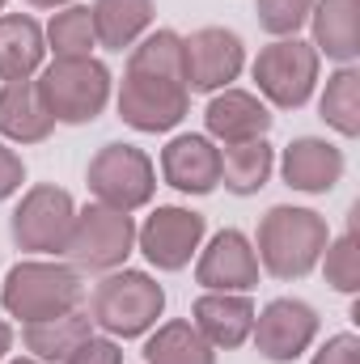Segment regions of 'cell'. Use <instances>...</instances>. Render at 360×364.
I'll return each instance as SVG.
<instances>
[{
    "label": "cell",
    "instance_id": "cell-21",
    "mask_svg": "<svg viewBox=\"0 0 360 364\" xmlns=\"http://www.w3.org/2000/svg\"><path fill=\"white\" fill-rule=\"evenodd\" d=\"M90 335H93L90 314L85 309H68L60 318H43V322L21 326V348H26L30 360L38 364H64Z\"/></svg>",
    "mask_w": 360,
    "mask_h": 364
},
{
    "label": "cell",
    "instance_id": "cell-31",
    "mask_svg": "<svg viewBox=\"0 0 360 364\" xmlns=\"http://www.w3.org/2000/svg\"><path fill=\"white\" fill-rule=\"evenodd\" d=\"M309 364H360V339L352 331H339V335H331V339L314 352Z\"/></svg>",
    "mask_w": 360,
    "mask_h": 364
},
{
    "label": "cell",
    "instance_id": "cell-19",
    "mask_svg": "<svg viewBox=\"0 0 360 364\" xmlns=\"http://www.w3.org/2000/svg\"><path fill=\"white\" fill-rule=\"evenodd\" d=\"M309 43L318 55L335 64H356L360 55V0H314L309 9Z\"/></svg>",
    "mask_w": 360,
    "mask_h": 364
},
{
    "label": "cell",
    "instance_id": "cell-9",
    "mask_svg": "<svg viewBox=\"0 0 360 364\" xmlns=\"http://www.w3.org/2000/svg\"><path fill=\"white\" fill-rule=\"evenodd\" d=\"M203 237H208V216L195 208H179V203H162L144 216V225H136V250L144 255L149 267L166 275L186 272Z\"/></svg>",
    "mask_w": 360,
    "mask_h": 364
},
{
    "label": "cell",
    "instance_id": "cell-33",
    "mask_svg": "<svg viewBox=\"0 0 360 364\" xmlns=\"http://www.w3.org/2000/svg\"><path fill=\"white\" fill-rule=\"evenodd\" d=\"M9 352H13V326L9 318H0V364L9 360Z\"/></svg>",
    "mask_w": 360,
    "mask_h": 364
},
{
    "label": "cell",
    "instance_id": "cell-13",
    "mask_svg": "<svg viewBox=\"0 0 360 364\" xmlns=\"http://www.w3.org/2000/svg\"><path fill=\"white\" fill-rule=\"evenodd\" d=\"M259 275L263 267L255 259V242L242 229L212 233V242L195 255V284L203 292H255Z\"/></svg>",
    "mask_w": 360,
    "mask_h": 364
},
{
    "label": "cell",
    "instance_id": "cell-7",
    "mask_svg": "<svg viewBox=\"0 0 360 364\" xmlns=\"http://www.w3.org/2000/svg\"><path fill=\"white\" fill-rule=\"evenodd\" d=\"M73 220H77V199L55 182H34L21 191V199L9 216V237L21 255L60 259L68 246Z\"/></svg>",
    "mask_w": 360,
    "mask_h": 364
},
{
    "label": "cell",
    "instance_id": "cell-6",
    "mask_svg": "<svg viewBox=\"0 0 360 364\" xmlns=\"http://www.w3.org/2000/svg\"><path fill=\"white\" fill-rule=\"evenodd\" d=\"M136 255V216L106 208V203H90L77 208L64 259L81 275H106L127 267V259Z\"/></svg>",
    "mask_w": 360,
    "mask_h": 364
},
{
    "label": "cell",
    "instance_id": "cell-18",
    "mask_svg": "<svg viewBox=\"0 0 360 364\" xmlns=\"http://www.w3.org/2000/svg\"><path fill=\"white\" fill-rule=\"evenodd\" d=\"M51 132H55V119H51L43 93L34 85V77L0 85V140L26 149V144L51 140Z\"/></svg>",
    "mask_w": 360,
    "mask_h": 364
},
{
    "label": "cell",
    "instance_id": "cell-1",
    "mask_svg": "<svg viewBox=\"0 0 360 364\" xmlns=\"http://www.w3.org/2000/svg\"><path fill=\"white\" fill-rule=\"evenodd\" d=\"M327 242H331V229H327L322 212L297 208V203H275L263 212V220L255 229V259L271 279L292 284V279H305L309 272H318Z\"/></svg>",
    "mask_w": 360,
    "mask_h": 364
},
{
    "label": "cell",
    "instance_id": "cell-24",
    "mask_svg": "<svg viewBox=\"0 0 360 364\" xmlns=\"http://www.w3.org/2000/svg\"><path fill=\"white\" fill-rule=\"evenodd\" d=\"M144 364H216V348L191 318H170L144 335Z\"/></svg>",
    "mask_w": 360,
    "mask_h": 364
},
{
    "label": "cell",
    "instance_id": "cell-12",
    "mask_svg": "<svg viewBox=\"0 0 360 364\" xmlns=\"http://www.w3.org/2000/svg\"><path fill=\"white\" fill-rule=\"evenodd\" d=\"M115 106H119V119L127 127L157 136V132H174L191 114V90L182 81H157V77L123 73Z\"/></svg>",
    "mask_w": 360,
    "mask_h": 364
},
{
    "label": "cell",
    "instance_id": "cell-30",
    "mask_svg": "<svg viewBox=\"0 0 360 364\" xmlns=\"http://www.w3.org/2000/svg\"><path fill=\"white\" fill-rule=\"evenodd\" d=\"M64 364H123V348L110 335H90Z\"/></svg>",
    "mask_w": 360,
    "mask_h": 364
},
{
    "label": "cell",
    "instance_id": "cell-11",
    "mask_svg": "<svg viewBox=\"0 0 360 364\" xmlns=\"http://www.w3.org/2000/svg\"><path fill=\"white\" fill-rule=\"evenodd\" d=\"M318 326H322V318H318V309L309 301H301V296H275V301H268L255 314L250 339H255V348H259L263 360L292 364L314 348Z\"/></svg>",
    "mask_w": 360,
    "mask_h": 364
},
{
    "label": "cell",
    "instance_id": "cell-34",
    "mask_svg": "<svg viewBox=\"0 0 360 364\" xmlns=\"http://www.w3.org/2000/svg\"><path fill=\"white\" fill-rule=\"evenodd\" d=\"M30 9H64V4H77V0H26Z\"/></svg>",
    "mask_w": 360,
    "mask_h": 364
},
{
    "label": "cell",
    "instance_id": "cell-36",
    "mask_svg": "<svg viewBox=\"0 0 360 364\" xmlns=\"http://www.w3.org/2000/svg\"><path fill=\"white\" fill-rule=\"evenodd\" d=\"M4 4H9V0H0V13H4Z\"/></svg>",
    "mask_w": 360,
    "mask_h": 364
},
{
    "label": "cell",
    "instance_id": "cell-20",
    "mask_svg": "<svg viewBox=\"0 0 360 364\" xmlns=\"http://www.w3.org/2000/svg\"><path fill=\"white\" fill-rule=\"evenodd\" d=\"M47 64L43 26L30 13H0V81H30Z\"/></svg>",
    "mask_w": 360,
    "mask_h": 364
},
{
    "label": "cell",
    "instance_id": "cell-14",
    "mask_svg": "<svg viewBox=\"0 0 360 364\" xmlns=\"http://www.w3.org/2000/svg\"><path fill=\"white\" fill-rule=\"evenodd\" d=\"M280 178L284 186L301 191V195H331L339 182H344V170H348V157L335 140L327 136H297L284 153H280Z\"/></svg>",
    "mask_w": 360,
    "mask_h": 364
},
{
    "label": "cell",
    "instance_id": "cell-29",
    "mask_svg": "<svg viewBox=\"0 0 360 364\" xmlns=\"http://www.w3.org/2000/svg\"><path fill=\"white\" fill-rule=\"evenodd\" d=\"M309 9H314V0H255L259 30L271 34V38H292V34H301V26L309 21Z\"/></svg>",
    "mask_w": 360,
    "mask_h": 364
},
{
    "label": "cell",
    "instance_id": "cell-17",
    "mask_svg": "<svg viewBox=\"0 0 360 364\" xmlns=\"http://www.w3.org/2000/svg\"><path fill=\"white\" fill-rule=\"evenodd\" d=\"M255 301L250 292H199L191 305V322L195 331L216 348V352H238L242 343H250L255 331Z\"/></svg>",
    "mask_w": 360,
    "mask_h": 364
},
{
    "label": "cell",
    "instance_id": "cell-4",
    "mask_svg": "<svg viewBox=\"0 0 360 364\" xmlns=\"http://www.w3.org/2000/svg\"><path fill=\"white\" fill-rule=\"evenodd\" d=\"M34 85L43 93L55 127H85L93 123L110 97H115V77L110 68L97 60V55H85V60H51L38 68Z\"/></svg>",
    "mask_w": 360,
    "mask_h": 364
},
{
    "label": "cell",
    "instance_id": "cell-15",
    "mask_svg": "<svg viewBox=\"0 0 360 364\" xmlns=\"http://www.w3.org/2000/svg\"><path fill=\"white\" fill-rule=\"evenodd\" d=\"M162 182L179 195H212L221 186V144L203 132H182L162 149Z\"/></svg>",
    "mask_w": 360,
    "mask_h": 364
},
{
    "label": "cell",
    "instance_id": "cell-2",
    "mask_svg": "<svg viewBox=\"0 0 360 364\" xmlns=\"http://www.w3.org/2000/svg\"><path fill=\"white\" fill-rule=\"evenodd\" d=\"M85 314H90L93 331H102L119 343L123 339H144L166 314V288L149 272L119 267V272H106L93 284Z\"/></svg>",
    "mask_w": 360,
    "mask_h": 364
},
{
    "label": "cell",
    "instance_id": "cell-3",
    "mask_svg": "<svg viewBox=\"0 0 360 364\" xmlns=\"http://www.w3.org/2000/svg\"><path fill=\"white\" fill-rule=\"evenodd\" d=\"M81 301H85V275L73 263L21 259L0 279V305L21 326L43 322V318H60L68 309H81Z\"/></svg>",
    "mask_w": 360,
    "mask_h": 364
},
{
    "label": "cell",
    "instance_id": "cell-5",
    "mask_svg": "<svg viewBox=\"0 0 360 364\" xmlns=\"http://www.w3.org/2000/svg\"><path fill=\"white\" fill-rule=\"evenodd\" d=\"M250 77L259 85V97L271 110H301L322 77V55L314 51L309 38L292 34V38H271L268 47H259Z\"/></svg>",
    "mask_w": 360,
    "mask_h": 364
},
{
    "label": "cell",
    "instance_id": "cell-35",
    "mask_svg": "<svg viewBox=\"0 0 360 364\" xmlns=\"http://www.w3.org/2000/svg\"><path fill=\"white\" fill-rule=\"evenodd\" d=\"M4 364H38V360H30V356H17V360H4Z\"/></svg>",
    "mask_w": 360,
    "mask_h": 364
},
{
    "label": "cell",
    "instance_id": "cell-22",
    "mask_svg": "<svg viewBox=\"0 0 360 364\" xmlns=\"http://www.w3.org/2000/svg\"><path fill=\"white\" fill-rule=\"evenodd\" d=\"M90 17H93L97 47H106V51H123L127 47L132 51L153 30L157 4L153 0H93Z\"/></svg>",
    "mask_w": 360,
    "mask_h": 364
},
{
    "label": "cell",
    "instance_id": "cell-10",
    "mask_svg": "<svg viewBox=\"0 0 360 364\" xmlns=\"http://www.w3.org/2000/svg\"><path fill=\"white\" fill-rule=\"evenodd\" d=\"M246 68V43L238 30L199 26L182 38V81L191 93L229 90Z\"/></svg>",
    "mask_w": 360,
    "mask_h": 364
},
{
    "label": "cell",
    "instance_id": "cell-27",
    "mask_svg": "<svg viewBox=\"0 0 360 364\" xmlns=\"http://www.w3.org/2000/svg\"><path fill=\"white\" fill-rule=\"evenodd\" d=\"M127 73H140V77H157V81H182V34L162 26V30H149L132 55H127ZM186 85V81H182Z\"/></svg>",
    "mask_w": 360,
    "mask_h": 364
},
{
    "label": "cell",
    "instance_id": "cell-8",
    "mask_svg": "<svg viewBox=\"0 0 360 364\" xmlns=\"http://www.w3.org/2000/svg\"><path fill=\"white\" fill-rule=\"evenodd\" d=\"M85 186H90L93 203L140 212L157 195V166L136 144H102L85 166Z\"/></svg>",
    "mask_w": 360,
    "mask_h": 364
},
{
    "label": "cell",
    "instance_id": "cell-16",
    "mask_svg": "<svg viewBox=\"0 0 360 364\" xmlns=\"http://www.w3.org/2000/svg\"><path fill=\"white\" fill-rule=\"evenodd\" d=\"M275 123L271 106L250 90H221L208 97L203 106V136L216 144H246V140H263Z\"/></svg>",
    "mask_w": 360,
    "mask_h": 364
},
{
    "label": "cell",
    "instance_id": "cell-23",
    "mask_svg": "<svg viewBox=\"0 0 360 364\" xmlns=\"http://www.w3.org/2000/svg\"><path fill=\"white\" fill-rule=\"evenodd\" d=\"M275 174V149L263 140H246V144H221V186L238 199L259 195Z\"/></svg>",
    "mask_w": 360,
    "mask_h": 364
},
{
    "label": "cell",
    "instance_id": "cell-28",
    "mask_svg": "<svg viewBox=\"0 0 360 364\" xmlns=\"http://www.w3.org/2000/svg\"><path fill=\"white\" fill-rule=\"evenodd\" d=\"M322 275H327V284L335 288V292H344V296H356L360 292V242H356V208H352V225L339 233V237H331L327 242V250H322Z\"/></svg>",
    "mask_w": 360,
    "mask_h": 364
},
{
    "label": "cell",
    "instance_id": "cell-32",
    "mask_svg": "<svg viewBox=\"0 0 360 364\" xmlns=\"http://www.w3.org/2000/svg\"><path fill=\"white\" fill-rule=\"evenodd\" d=\"M21 182H26V161H21V153H17L9 140H0V203L13 199V195H21Z\"/></svg>",
    "mask_w": 360,
    "mask_h": 364
},
{
    "label": "cell",
    "instance_id": "cell-26",
    "mask_svg": "<svg viewBox=\"0 0 360 364\" xmlns=\"http://www.w3.org/2000/svg\"><path fill=\"white\" fill-rule=\"evenodd\" d=\"M43 38H47V55L51 60H85L97 51V34H93V17L90 4H64L51 13V21L43 26Z\"/></svg>",
    "mask_w": 360,
    "mask_h": 364
},
{
    "label": "cell",
    "instance_id": "cell-25",
    "mask_svg": "<svg viewBox=\"0 0 360 364\" xmlns=\"http://www.w3.org/2000/svg\"><path fill=\"white\" fill-rule=\"evenodd\" d=\"M318 119L344 140L360 136V68L356 64H339L327 77V90L318 97Z\"/></svg>",
    "mask_w": 360,
    "mask_h": 364
}]
</instances>
